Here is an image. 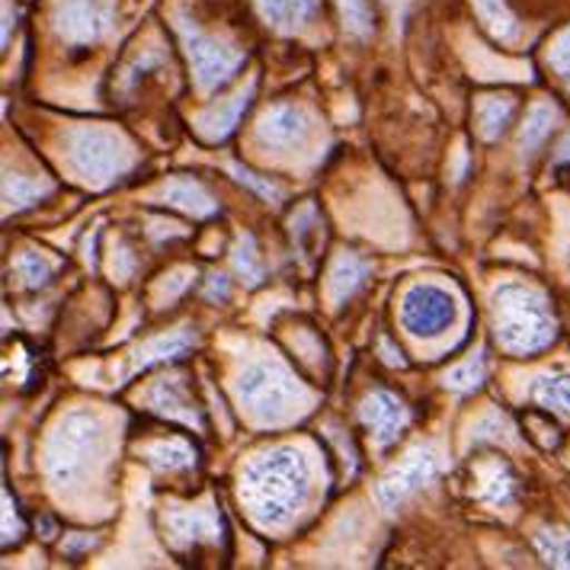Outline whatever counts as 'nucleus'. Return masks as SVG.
I'll list each match as a JSON object with an SVG mask.
<instances>
[{
    "instance_id": "obj_1",
    "label": "nucleus",
    "mask_w": 570,
    "mask_h": 570,
    "mask_svg": "<svg viewBox=\"0 0 570 570\" xmlns=\"http://www.w3.org/2000/svg\"><path fill=\"white\" fill-rule=\"evenodd\" d=\"M312 493V465L298 449H266L240 474V500L263 529H283L298 517Z\"/></svg>"
},
{
    "instance_id": "obj_2",
    "label": "nucleus",
    "mask_w": 570,
    "mask_h": 570,
    "mask_svg": "<svg viewBox=\"0 0 570 570\" xmlns=\"http://www.w3.org/2000/svg\"><path fill=\"white\" fill-rule=\"evenodd\" d=\"M493 334L500 350L513 356H532L548 350L558 337V321L542 288L500 285L493 295Z\"/></svg>"
},
{
    "instance_id": "obj_3",
    "label": "nucleus",
    "mask_w": 570,
    "mask_h": 570,
    "mask_svg": "<svg viewBox=\"0 0 570 570\" xmlns=\"http://www.w3.org/2000/svg\"><path fill=\"white\" fill-rule=\"evenodd\" d=\"M104 455V426L90 411H71L58 420L46 445V474L55 491H71Z\"/></svg>"
},
{
    "instance_id": "obj_4",
    "label": "nucleus",
    "mask_w": 570,
    "mask_h": 570,
    "mask_svg": "<svg viewBox=\"0 0 570 570\" xmlns=\"http://www.w3.org/2000/svg\"><path fill=\"white\" fill-rule=\"evenodd\" d=\"M234 394L240 407L266 426L285 423L292 414L305 411V404L312 401V394L276 360H257L244 365V372L234 382Z\"/></svg>"
},
{
    "instance_id": "obj_5",
    "label": "nucleus",
    "mask_w": 570,
    "mask_h": 570,
    "mask_svg": "<svg viewBox=\"0 0 570 570\" xmlns=\"http://www.w3.org/2000/svg\"><path fill=\"white\" fill-rule=\"evenodd\" d=\"M68 160L80 180L109 186L131 167V145L119 131L104 126H80L68 135Z\"/></svg>"
},
{
    "instance_id": "obj_6",
    "label": "nucleus",
    "mask_w": 570,
    "mask_h": 570,
    "mask_svg": "<svg viewBox=\"0 0 570 570\" xmlns=\"http://www.w3.org/2000/svg\"><path fill=\"white\" fill-rule=\"evenodd\" d=\"M177 32H180L183 49H186V58H189L196 87L203 94H215L218 87H225L240 71L244 52H237L228 42L203 32V29L196 27V20H189L183 10L177 13Z\"/></svg>"
},
{
    "instance_id": "obj_7",
    "label": "nucleus",
    "mask_w": 570,
    "mask_h": 570,
    "mask_svg": "<svg viewBox=\"0 0 570 570\" xmlns=\"http://www.w3.org/2000/svg\"><path fill=\"white\" fill-rule=\"evenodd\" d=\"M52 23L68 46H97L116 27V10L109 0H61Z\"/></svg>"
},
{
    "instance_id": "obj_8",
    "label": "nucleus",
    "mask_w": 570,
    "mask_h": 570,
    "mask_svg": "<svg viewBox=\"0 0 570 570\" xmlns=\"http://www.w3.org/2000/svg\"><path fill=\"white\" fill-rule=\"evenodd\" d=\"M455 317L452 295L433 283H416L401 298V324L414 337H440Z\"/></svg>"
},
{
    "instance_id": "obj_9",
    "label": "nucleus",
    "mask_w": 570,
    "mask_h": 570,
    "mask_svg": "<svg viewBox=\"0 0 570 570\" xmlns=\"http://www.w3.org/2000/svg\"><path fill=\"white\" fill-rule=\"evenodd\" d=\"M436 474H440V455H436V449L420 445V449H414V452L407 455L404 465L394 468L389 478L375 488V500H379L382 510H389L391 513V510H397L411 493L420 491L423 484H430Z\"/></svg>"
},
{
    "instance_id": "obj_10",
    "label": "nucleus",
    "mask_w": 570,
    "mask_h": 570,
    "mask_svg": "<svg viewBox=\"0 0 570 570\" xmlns=\"http://www.w3.org/2000/svg\"><path fill=\"white\" fill-rule=\"evenodd\" d=\"M314 119L305 106L298 104H276L263 112L257 126V138L263 145L276 151H302L312 138Z\"/></svg>"
},
{
    "instance_id": "obj_11",
    "label": "nucleus",
    "mask_w": 570,
    "mask_h": 570,
    "mask_svg": "<svg viewBox=\"0 0 570 570\" xmlns=\"http://www.w3.org/2000/svg\"><path fill=\"white\" fill-rule=\"evenodd\" d=\"M360 420H363L365 430L372 433V440L379 442L382 449H389L391 442H397V436L407 430L411 411L391 391H372L360 404Z\"/></svg>"
},
{
    "instance_id": "obj_12",
    "label": "nucleus",
    "mask_w": 570,
    "mask_h": 570,
    "mask_svg": "<svg viewBox=\"0 0 570 570\" xmlns=\"http://www.w3.org/2000/svg\"><path fill=\"white\" fill-rule=\"evenodd\" d=\"M519 481L507 462H478L474 468V497L491 503V507H510L517 500Z\"/></svg>"
},
{
    "instance_id": "obj_13",
    "label": "nucleus",
    "mask_w": 570,
    "mask_h": 570,
    "mask_svg": "<svg viewBox=\"0 0 570 570\" xmlns=\"http://www.w3.org/2000/svg\"><path fill=\"white\" fill-rule=\"evenodd\" d=\"M259 17L276 32H302L321 10V0H257Z\"/></svg>"
},
{
    "instance_id": "obj_14",
    "label": "nucleus",
    "mask_w": 570,
    "mask_h": 570,
    "mask_svg": "<svg viewBox=\"0 0 570 570\" xmlns=\"http://www.w3.org/2000/svg\"><path fill=\"white\" fill-rule=\"evenodd\" d=\"M254 90H257V87L247 83L244 90L234 94L232 100L206 109V112L199 116V131H203V138H206V141H225L234 131V126H237V119L244 116V109L254 100Z\"/></svg>"
},
{
    "instance_id": "obj_15",
    "label": "nucleus",
    "mask_w": 570,
    "mask_h": 570,
    "mask_svg": "<svg viewBox=\"0 0 570 570\" xmlns=\"http://www.w3.org/2000/svg\"><path fill=\"white\" fill-rule=\"evenodd\" d=\"M160 196H164L167 206L183 208V212H189L196 218H206V215L218 212V203L212 199V193L199 180H193V177H174V180H167L164 189H160Z\"/></svg>"
},
{
    "instance_id": "obj_16",
    "label": "nucleus",
    "mask_w": 570,
    "mask_h": 570,
    "mask_svg": "<svg viewBox=\"0 0 570 570\" xmlns=\"http://www.w3.org/2000/svg\"><path fill=\"white\" fill-rule=\"evenodd\" d=\"M365 276H368V263L360 254L346 250L340 254L334 269H331V279H327V295H331V305L340 308L343 302H350L360 288H363Z\"/></svg>"
},
{
    "instance_id": "obj_17",
    "label": "nucleus",
    "mask_w": 570,
    "mask_h": 570,
    "mask_svg": "<svg viewBox=\"0 0 570 570\" xmlns=\"http://www.w3.org/2000/svg\"><path fill=\"white\" fill-rule=\"evenodd\" d=\"M167 525H170V539L180 544H199L203 539H215V529H218V519L206 513V510H196V507H170L167 513Z\"/></svg>"
},
{
    "instance_id": "obj_18",
    "label": "nucleus",
    "mask_w": 570,
    "mask_h": 570,
    "mask_svg": "<svg viewBox=\"0 0 570 570\" xmlns=\"http://www.w3.org/2000/svg\"><path fill=\"white\" fill-rule=\"evenodd\" d=\"M513 112H517V100L507 97V94H488L478 100V109H474V122H478V135L484 141H497L507 126L513 122Z\"/></svg>"
},
{
    "instance_id": "obj_19",
    "label": "nucleus",
    "mask_w": 570,
    "mask_h": 570,
    "mask_svg": "<svg viewBox=\"0 0 570 570\" xmlns=\"http://www.w3.org/2000/svg\"><path fill=\"white\" fill-rule=\"evenodd\" d=\"M558 119H561L558 106H551V104L532 106V109H529V116H525V122H522V129H519V155L522 157L535 155V151L544 145V138L554 131Z\"/></svg>"
},
{
    "instance_id": "obj_20",
    "label": "nucleus",
    "mask_w": 570,
    "mask_h": 570,
    "mask_svg": "<svg viewBox=\"0 0 570 570\" xmlns=\"http://www.w3.org/2000/svg\"><path fill=\"white\" fill-rule=\"evenodd\" d=\"M196 346V337L189 334V331H177V334H164V337L148 340V343H141L138 350H135V356H131V365L135 368H148V365L155 363H167V360H177L183 356L186 350H193Z\"/></svg>"
},
{
    "instance_id": "obj_21",
    "label": "nucleus",
    "mask_w": 570,
    "mask_h": 570,
    "mask_svg": "<svg viewBox=\"0 0 570 570\" xmlns=\"http://www.w3.org/2000/svg\"><path fill=\"white\" fill-rule=\"evenodd\" d=\"M151 404H155V411H160V414L183 416L186 423H199L196 407H193V401H189V394H186V382H183V375L160 379L155 389H151Z\"/></svg>"
},
{
    "instance_id": "obj_22",
    "label": "nucleus",
    "mask_w": 570,
    "mask_h": 570,
    "mask_svg": "<svg viewBox=\"0 0 570 570\" xmlns=\"http://www.w3.org/2000/svg\"><path fill=\"white\" fill-rule=\"evenodd\" d=\"M532 401L544 407V411H558V414L570 416V375L568 372H554V375H539L532 382Z\"/></svg>"
},
{
    "instance_id": "obj_23",
    "label": "nucleus",
    "mask_w": 570,
    "mask_h": 570,
    "mask_svg": "<svg viewBox=\"0 0 570 570\" xmlns=\"http://www.w3.org/2000/svg\"><path fill=\"white\" fill-rule=\"evenodd\" d=\"M145 455H148V462H151L157 471H183V468L196 465V449H193L189 442L177 440V436L145 445Z\"/></svg>"
},
{
    "instance_id": "obj_24",
    "label": "nucleus",
    "mask_w": 570,
    "mask_h": 570,
    "mask_svg": "<svg viewBox=\"0 0 570 570\" xmlns=\"http://www.w3.org/2000/svg\"><path fill=\"white\" fill-rule=\"evenodd\" d=\"M474 7H478V17H481V23L488 27L497 42H513L519 36V23L517 17L510 13V7H507V0H474Z\"/></svg>"
},
{
    "instance_id": "obj_25",
    "label": "nucleus",
    "mask_w": 570,
    "mask_h": 570,
    "mask_svg": "<svg viewBox=\"0 0 570 570\" xmlns=\"http://www.w3.org/2000/svg\"><path fill=\"white\" fill-rule=\"evenodd\" d=\"M58 266H61V263L49 257V254H42V250H27V254L17 257V276H20V283L27 285V288H39V285H46L52 279Z\"/></svg>"
},
{
    "instance_id": "obj_26",
    "label": "nucleus",
    "mask_w": 570,
    "mask_h": 570,
    "mask_svg": "<svg viewBox=\"0 0 570 570\" xmlns=\"http://www.w3.org/2000/svg\"><path fill=\"white\" fill-rule=\"evenodd\" d=\"M535 548L548 568H570V532L568 529H539Z\"/></svg>"
},
{
    "instance_id": "obj_27",
    "label": "nucleus",
    "mask_w": 570,
    "mask_h": 570,
    "mask_svg": "<svg viewBox=\"0 0 570 570\" xmlns=\"http://www.w3.org/2000/svg\"><path fill=\"white\" fill-rule=\"evenodd\" d=\"M52 186L49 183L29 180V177H20V174H7L3 180V199H7V208H27L32 203H39L42 196H49Z\"/></svg>"
},
{
    "instance_id": "obj_28",
    "label": "nucleus",
    "mask_w": 570,
    "mask_h": 570,
    "mask_svg": "<svg viewBox=\"0 0 570 570\" xmlns=\"http://www.w3.org/2000/svg\"><path fill=\"white\" fill-rule=\"evenodd\" d=\"M340 3V17H343V27L350 36L356 39H365L375 32V10L368 0H337Z\"/></svg>"
},
{
    "instance_id": "obj_29",
    "label": "nucleus",
    "mask_w": 570,
    "mask_h": 570,
    "mask_svg": "<svg viewBox=\"0 0 570 570\" xmlns=\"http://www.w3.org/2000/svg\"><path fill=\"white\" fill-rule=\"evenodd\" d=\"M471 436L478 442H500V445H513V442L519 440L513 423L500 414V411H491V414L481 416V420L471 426Z\"/></svg>"
},
{
    "instance_id": "obj_30",
    "label": "nucleus",
    "mask_w": 570,
    "mask_h": 570,
    "mask_svg": "<svg viewBox=\"0 0 570 570\" xmlns=\"http://www.w3.org/2000/svg\"><path fill=\"white\" fill-rule=\"evenodd\" d=\"M481 382H484V356H471L445 372V385L452 391H462V394L474 391Z\"/></svg>"
},
{
    "instance_id": "obj_31",
    "label": "nucleus",
    "mask_w": 570,
    "mask_h": 570,
    "mask_svg": "<svg viewBox=\"0 0 570 570\" xmlns=\"http://www.w3.org/2000/svg\"><path fill=\"white\" fill-rule=\"evenodd\" d=\"M234 269L244 276V283L247 285H257L259 279H263V263H259L257 244H254L250 234H244V237L237 240V247H234Z\"/></svg>"
},
{
    "instance_id": "obj_32",
    "label": "nucleus",
    "mask_w": 570,
    "mask_h": 570,
    "mask_svg": "<svg viewBox=\"0 0 570 570\" xmlns=\"http://www.w3.org/2000/svg\"><path fill=\"white\" fill-rule=\"evenodd\" d=\"M548 65H551V71L570 90V27L551 39V46H548Z\"/></svg>"
},
{
    "instance_id": "obj_33",
    "label": "nucleus",
    "mask_w": 570,
    "mask_h": 570,
    "mask_svg": "<svg viewBox=\"0 0 570 570\" xmlns=\"http://www.w3.org/2000/svg\"><path fill=\"white\" fill-rule=\"evenodd\" d=\"M232 174L240 183H247V186H250L254 193H259L263 199H273V203H276V199H283V189H279V186H276L273 180H263V177L250 174V170H244V167H232Z\"/></svg>"
},
{
    "instance_id": "obj_34",
    "label": "nucleus",
    "mask_w": 570,
    "mask_h": 570,
    "mask_svg": "<svg viewBox=\"0 0 570 570\" xmlns=\"http://www.w3.org/2000/svg\"><path fill=\"white\" fill-rule=\"evenodd\" d=\"M23 535V522H20V513H17V503H10V491H3V539L17 542Z\"/></svg>"
},
{
    "instance_id": "obj_35",
    "label": "nucleus",
    "mask_w": 570,
    "mask_h": 570,
    "mask_svg": "<svg viewBox=\"0 0 570 570\" xmlns=\"http://www.w3.org/2000/svg\"><path fill=\"white\" fill-rule=\"evenodd\" d=\"M228 292H232V288H228V279H225V276H212V279H208L206 295L212 298V302H215V298H218V302H225V298H228Z\"/></svg>"
},
{
    "instance_id": "obj_36",
    "label": "nucleus",
    "mask_w": 570,
    "mask_h": 570,
    "mask_svg": "<svg viewBox=\"0 0 570 570\" xmlns=\"http://www.w3.org/2000/svg\"><path fill=\"white\" fill-rule=\"evenodd\" d=\"M558 160H568L570 164V131L561 138V145H558Z\"/></svg>"
},
{
    "instance_id": "obj_37",
    "label": "nucleus",
    "mask_w": 570,
    "mask_h": 570,
    "mask_svg": "<svg viewBox=\"0 0 570 570\" xmlns=\"http://www.w3.org/2000/svg\"><path fill=\"white\" fill-rule=\"evenodd\" d=\"M10 42V3H3V46Z\"/></svg>"
}]
</instances>
